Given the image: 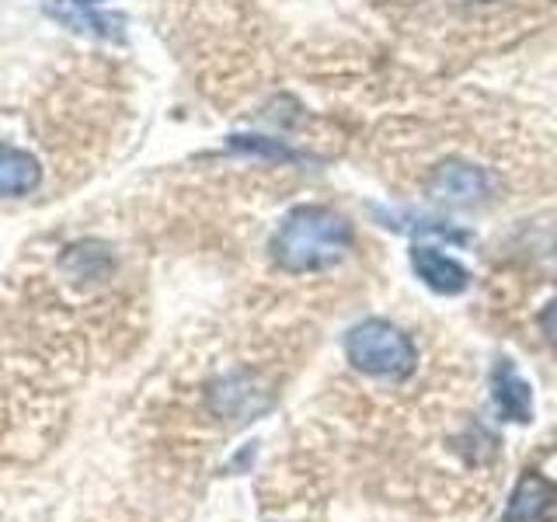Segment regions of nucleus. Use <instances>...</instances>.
Segmentation results:
<instances>
[{
	"instance_id": "f257e3e1",
	"label": "nucleus",
	"mask_w": 557,
	"mask_h": 522,
	"mask_svg": "<svg viewBox=\"0 0 557 522\" xmlns=\"http://www.w3.org/2000/svg\"><path fill=\"white\" fill-rule=\"evenodd\" d=\"M272 261L283 272H321L345 261L352 251V231L348 223L324 206H296L269 244Z\"/></svg>"
},
{
	"instance_id": "0eeeda50",
	"label": "nucleus",
	"mask_w": 557,
	"mask_h": 522,
	"mask_svg": "<svg viewBox=\"0 0 557 522\" xmlns=\"http://www.w3.org/2000/svg\"><path fill=\"white\" fill-rule=\"evenodd\" d=\"M42 182V164L39 157L22 150V147H11V144H0V196H28Z\"/></svg>"
},
{
	"instance_id": "1a4fd4ad",
	"label": "nucleus",
	"mask_w": 557,
	"mask_h": 522,
	"mask_svg": "<svg viewBox=\"0 0 557 522\" xmlns=\"http://www.w3.org/2000/svg\"><path fill=\"white\" fill-rule=\"evenodd\" d=\"M231 147H237V150H255V153H265V157H289V150L272 147V144H261V139H255V136H234Z\"/></svg>"
},
{
	"instance_id": "6e6552de",
	"label": "nucleus",
	"mask_w": 557,
	"mask_h": 522,
	"mask_svg": "<svg viewBox=\"0 0 557 522\" xmlns=\"http://www.w3.org/2000/svg\"><path fill=\"white\" fill-rule=\"evenodd\" d=\"M60 269L70 275V283H77V286H98L104 283V278L112 275V254L104 244H91V240H84V244H74L63 258H60Z\"/></svg>"
},
{
	"instance_id": "20e7f679",
	"label": "nucleus",
	"mask_w": 557,
	"mask_h": 522,
	"mask_svg": "<svg viewBox=\"0 0 557 522\" xmlns=\"http://www.w3.org/2000/svg\"><path fill=\"white\" fill-rule=\"evenodd\" d=\"M557 515V484L544 474H522L512 487L505 522H550Z\"/></svg>"
},
{
	"instance_id": "f03ea898",
	"label": "nucleus",
	"mask_w": 557,
	"mask_h": 522,
	"mask_svg": "<svg viewBox=\"0 0 557 522\" xmlns=\"http://www.w3.org/2000/svg\"><path fill=\"white\" fill-rule=\"evenodd\" d=\"M345 356L366 376H408L414 370V345L387 321H362L348 331Z\"/></svg>"
},
{
	"instance_id": "423d86ee",
	"label": "nucleus",
	"mask_w": 557,
	"mask_h": 522,
	"mask_svg": "<svg viewBox=\"0 0 557 522\" xmlns=\"http://www.w3.org/2000/svg\"><path fill=\"white\" fill-rule=\"evenodd\" d=\"M492 394H495V405H498L505 422H519V425L533 422V394H530V383L512 370L509 359H498L495 376H492Z\"/></svg>"
},
{
	"instance_id": "39448f33",
	"label": "nucleus",
	"mask_w": 557,
	"mask_h": 522,
	"mask_svg": "<svg viewBox=\"0 0 557 522\" xmlns=\"http://www.w3.org/2000/svg\"><path fill=\"white\" fill-rule=\"evenodd\" d=\"M411 269L432 293H440V296H457L470 286V272L460 265V261H453L440 248H425V244H414L411 248Z\"/></svg>"
},
{
	"instance_id": "9d476101",
	"label": "nucleus",
	"mask_w": 557,
	"mask_h": 522,
	"mask_svg": "<svg viewBox=\"0 0 557 522\" xmlns=\"http://www.w3.org/2000/svg\"><path fill=\"white\" fill-rule=\"evenodd\" d=\"M540 324H544V335L550 345H557V300L544 310V318H540Z\"/></svg>"
},
{
	"instance_id": "7ed1b4c3",
	"label": "nucleus",
	"mask_w": 557,
	"mask_h": 522,
	"mask_svg": "<svg viewBox=\"0 0 557 522\" xmlns=\"http://www.w3.org/2000/svg\"><path fill=\"white\" fill-rule=\"evenodd\" d=\"M429 191H432L435 202L453 206V209H467V206H478L492 196V178H487V174L474 164L443 161L432 171Z\"/></svg>"
},
{
	"instance_id": "9b49d317",
	"label": "nucleus",
	"mask_w": 557,
	"mask_h": 522,
	"mask_svg": "<svg viewBox=\"0 0 557 522\" xmlns=\"http://www.w3.org/2000/svg\"><path fill=\"white\" fill-rule=\"evenodd\" d=\"M81 4H101V0H81Z\"/></svg>"
}]
</instances>
